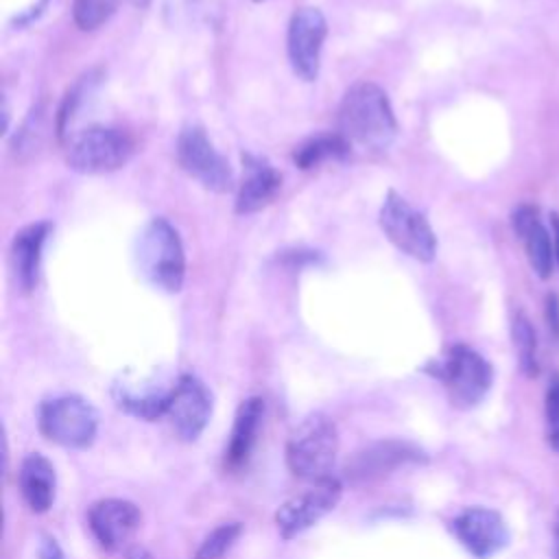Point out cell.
Returning <instances> with one entry per match:
<instances>
[{"instance_id": "cell-31", "label": "cell", "mask_w": 559, "mask_h": 559, "mask_svg": "<svg viewBox=\"0 0 559 559\" xmlns=\"http://www.w3.org/2000/svg\"><path fill=\"white\" fill-rule=\"evenodd\" d=\"M255 2H260V0H255Z\"/></svg>"}, {"instance_id": "cell-11", "label": "cell", "mask_w": 559, "mask_h": 559, "mask_svg": "<svg viewBox=\"0 0 559 559\" xmlns=\"http://www.w3.org/2000/svg\"><path fill=\"white\" fill-rule=\"evenodd\" d=\"M212 415V395L207 386L190 373L179 376L173 386L170 404L166 417L170 419L173 430L183 441H194L205 430Z\"/></svg>"}, {"instance_id": "cell-21", "label": "cell", "mask_w": 559, "mask_h": 559, "mask_svg": "<svg viewBox=\"0 0 559 559\" xmlns=\"http://www.w3.org/2000/svg\"><path fill=\"white\" fill-rule=\"evenodd\" d=\"M511 336H513V347L518 354V365L524 376L535 378L539 371V360H537V334L533 323L524 312H515L513 323H511Z\"/></svg>"}, {"instance_id": "cell-28", "label": "cell", "mask_w": 559, "mask_h": 559, "mask_svg": "<svg viewBox=\"0 0 559 559\" xmlns=\"http://www.w3.org/2000/svg\"><path fill=\"white\" fill-rule=\"evenodd\" d=\"M552 539H555V559H559V511H557L555 526H552Z\"/></svg>"}, {"instance_id": "cell-1", "label": "cell", "mask_w": 559, "mask_h": 559, "mask_svg": "<svg viewBox=\"0 0 559 559\" xmlns=\"http://www.w3.org/2000/svg\"><path fill=\"white\" fill-rule=\"evenodd\" d=\"M338 133L349 146L365 151L389 148L397 133V120L386 92L371 81L352 85L338 107Z\"/></svg>"}, {"instance_id": "cell-10", "label": "cell", "mask_w": 559, "mask_h": 559, "mask_svg": "<svg viewBox=\"0 0 559 559\" xmlns=\"http://www.w3.org/2000/svg\"><path fill=\"white\" fill-rule=\"evenodd\" d=\"M325 35L328 22L317 7H301L293 13L286 33V50L293 72L299 79L314 81L319 76Z\"/></svg>"}, {"instance_id": "cell-18", "label": "cell", "mask_w": 559, "mask_h": 559, "mask_svg": "<svg viewBox=\"0 0 559 559\" xmlns=\"http://www.w3.org/2000/svg\"><path fill=\"white\" fill-rule=\"evenodd\" d=\"M48 231L50 223H31L22 227L11 242V264L22 290H33L37 284L41 249Z\"/></svg>"}, {"instance_id": "cell-22", "label": "cell", "mask_w": 559, "mask_h": 559, "mask_svg": "<svg viewBox=\"0 0 559 559\" xmlns=\"http://www.w3.org/2000/svg\"><path fill=\"white\" fill-rule=\"evenodd\" d=\"M120 0H74L72 17L81 31H94L103 26L116 11Z\"/></svg>"}, {"instance_id": "cell-13", "label": "cell", "mask_w": 559, "mask_h": 559, "mask_svg": "<svg viewBox=\"0 0 559 559\" xmlns=\"http://www.w3.org/2000/svg\"><path fill=\"white\" fill-rule=\"evenodd\" d=\"M456 539L478 559H487L500 552L509 542V528L504 518L487 507L463 509L452 520Z\"/></svg>"}, {"instance_id": "cell-27", "label": "cell", "mask_w": 559, "mask_h": 559, "mask_svg": "<svg viewBox=\"0 0 559 559\" xmlns=\"http://www.w3.org/2000/svg\"><path fill=\"white\" fill-rule=\"evenodd\" d=\"M550 234H552V249H555V262L559 266V214H550Z\"/></svg>"}, {"instance_id": "cell-30", "label": "cell", "mask_w": 559, "mask_h": 559, "mask_svg": "<svg viewBox=\"0 0 559 559\" xmlns=\"http://www.w3.org/2000/svg\"><path fill=\"white\" fill-rule=\"evenodd\" d=\"M131 4H135V7H146L151 0H129Z\"/></svg>"}, {"instance_id": "cell-23", "label": "cell", "mask_w": 559, "mask_h": 559, "mask_svg": "<svg viewBox=\"0 0 559 559\" xmlns=\"http://www.w3.org/2000/svg\"><path fill=\"white\" fill-rule=\"evenodd\" d=\"M240 531H242L240 522H223V524H218L214 531H210L205 535V539L201 542L194 559H223V555L238 539Z\"/></svg>"}, {"instance_id": "cell-14", "label": "cell", "mask_w": 559, "mask_h": 559, "mask_svg": "<svg viewBox=\"0 0 559 559\" xmlns=\"http://www.w3.org/2000/svg\"><path fill=\"white\" fill-rule=\"evenodd\" d=\"M87 524L96 542L105 550L116 552L140 528V509L122 498H103L90 507Z\"/></svg>"}, {"instance_id": "cell-8", "label": "cell", "mask_w": 559, "mask_h": 559, "mask_svg": "<svg viewBox=\"0 0 559 559\" xmlns=\"http://www.w3.org/2000/svg\"><path fill=\"white\" fill-rule=\"evenodd\" d=\"M177 159L181 168L212 192L234 190V170L216 151L201 127H186L177 138Z\"/></svg>"}, {"instance_id": "cell-12", "label": "cell", "mask_w": 559, "mask_h": 559, "mask_svg": "<svg viewBox=\"0 0 559 559\" xmlns=\"http://www.w3.org/2000/svg\"><path fill=\"white\" fill-rule=\"evenodd\" d=\"M421 459V450L408 441L386 439L373 441L360 450H356L345 463V476L349 483H371L406 463H415Z\"/></svg>"}, {"instance_id": "cell-24", "label": "cell", "mask_w": 559, "mask_h": 559, "mask_svg": "<svg viewBox=\"0 0 559 559\" xmlns=\"http://www.w3.org/2000/svg\"><path fill=\"white\" fill-rule=\"evenodd\" d=\"M546 432H548V443L552 445L555 452H559V376H552L548 389H546Z\"/></svg>"}, {"instance_id": "cell-26", "label": "cell", "mask_w": 559, "mask_h": 559, "mask_svg": "<svg viewBox=\"0 0 559 559\" xmlns=\"http://www.w3.org/2000/svg\"><path fill=\"white\" fill-rule=\"evenodd\" d=\"M37 557H39V559H66V555H63L61 546L57 544V539H55V537H48V535L41 537L39 548H37Z\"/></svg>"}, {"instance_id": "cell-4", "label": "cell", "mask_w": 559, "mask_h": 559, "mask_svg": "<svg viewBox=\"0 0 559 559\" xmlns=\"http://www.w3.org/2000/svg\"><path fill=\"white\" fill-rule=\"evenodd\" d=\"M133 155V140L127 131L105 124L74 133L66 144V164L81 175H105L122 168Z\"/></svg>"}, {"instance_id": "cell-29", "label": "cell", "mask_w": 559, "mask_h": 559, "mask_svg": "<svg viewBox=\"0 0 559 559\" xmlns=\"http://www.w3.org/2000/svg\"><path fill=\"white\" fill-rule=\"evenodd\" d=\"M129 559H151V557L144 550H135V552L129 555Z\"/></svg>"}, {"instance_id": "cell-16", "label": "cell", "mask_w": 559, "mask_h": 559, "mask_svg": "<svg viewBox=\"0 0 559 559\" xmlns=\"http://www.w3.org/2000/svg\"><path fill=\"white\" fill-rule=\"evenodd\" d=\"M282 186L280 173L262 157L245 153L242 155V179L236 194V212L253 214L266 207Z\"/></svg>"}, {"instance_id": "cell-6", "label": "cell", "mask_w": 559, "mask_h": 559, "mask_svg": "<svg viewBox=\"0 0 559 559\" xmlns=\"http://www.w3.org/2000/svg\"><path fill=\"white\" fill-rule=\"evenodd\" d=\"M39 430L57 445L83 450L96 439L98 413L81 395H57L39 406Z\"/></svg>"}, {"instance_id": "cell-9", "label": "cell", "mask_w": 559, "mask_h": 559, "mask_svg": "<svg viewBox=\"0 0 559 559\" xmlns=\"http://www.w3.org/2000/svg\"><path fill=\"white\" fill-rule=\"evenodd\" d=\"M343 485L336 476L312 483L306 491L295 493L275 511V526L284 539H293L299 533L314 526L328 515L341 500Z\"/></svg>"}, {"instance_id": "cell-25", "label": "cell", "mask_w": 559, "mask_h": 559, "mask_svg": "<svg viewBox=\"0 0 559 559\" xmlns=\"http://www.w3.org/2000/svg\"><path fill=\"white\" fill-rule=\"evenodd\" d=\"M546 325H548V332L555 341H559V295L550 293L546 297Z\"/></svg>"}, {"instance_id": "cell-5", "label": "cell", "mask_w": 559, "mask_h": 559, "mask_svg": "<svg viewBox=\"0 0 559 559\" xmlns=\"http://www.w3.org/2000/svg\"><path fill=\"white\" fill-rule=\"evenodd\" d=\"M445 386L448 397L459 408L476 406L493 382V369L483 354L469 345H452L430 369Z\"/></svg>"}, {"instance_id": "cell-7", "label": "cell", "mask_w": 559, "mask_h": 559, "mask_svg": "<svg viewBox=\"0 0 559 559\" xmlns=\"http://www.w3.org/2000/svg\"><path fill=\"white\" fill-rule=\"evenodd\" d=\"M378 221L384 236L413 260L430 262L437 255V236L428 218L395 190L384 197Z\"/></svg>"}, {"instance_id": "cell-15", "label": "cell", "mask_w": 559, "mask_h": 559, "mask_svg": "<svg viewBox=\"0 0 559 559\" xmlns=\"http://www.w3.org/2000/svg\"><path fill=\"white\" fill-rule=\"evenodd\" d=\"M511 225L524 247V253L533 273L542 280H548L555 269V249H552V234L542 223L539 210L528 203L518 205L511 214Z\"/></svg>"}, {"instance_id": "cell-20", "label": "cell", "mask_w": 559, "mask_h": 559, "mask_svg": "<svg viewBox=\"0 0 559 559\" xmlns=\"http://www.w3.org/2000/svg\"><path fill=\"white\" fill-rule=\"evenodd\" d=\"M349 148H352L349 142L341 133H323V135H317V138H310L308 142H304L295 151L293 159L299 168H314L325 159H336V157L347 155Z\"/></svg>"}, {"instance_id": "cell-2", "label": "cell", "mask_w": 559, "mask_h": 559, "mask_svg": "<svg viewBox=\"0 0 559 559\" xmlns=\"http://www.w3.org/2000/svg\"><path fill=\"white\" fill-rule=\"evenodd\" d=\"M338 454L336 424L323 415H308L288 437L286 465L293 476L317 483L332 476V467Z\"/></svg>"}, {"instance_id": "cell-17", "label": "cell", "mask_w": 559, "mask_h": 559, "mask_svg": "<svg viewBox=\"0 0 559 559\" xmlns=\"http://www.w3.org/2000/svg\"><path fill=\"white\" fill-rule=\"evenodd\" d=\"M17 485L31 511L44 513L52 507L57 493V474L52 463L44 454L31 452L28 456H24L17 472Z\"/></svg>"}, {"instance_id": "cell-19", "label": "cell", "mask_w": 559, "mask_h": 559, "mask_svg": "<svg viewBox=\"0 0 559 559\" xmlns=\"http://www.w3.org/2000/svg\"><path fill=\"white\" fill-rule=\"evenodd\" d=\"M262 415H264V402L260 397H249L240 404V408L234 417L229 441L225 445L223 463L227 469H238L247 463V459L253 450L258 430H260Z\"/></svg>"}, {"instance_id": "cell-3", "label": "cell", "mask_w": 559, "mask_h": 559, "mask_svg": "<svg viewBox=\"0 0 559 559\" xmlns=\"http://www.w3.org/2000/svg\"><path fill=\"white\" fill-rule=\"evenodd\" d=\"M140 273L159 290L177 293L186 275L179 231L166 218H151L138 238Z\"/></svg>"}]
</instances>
